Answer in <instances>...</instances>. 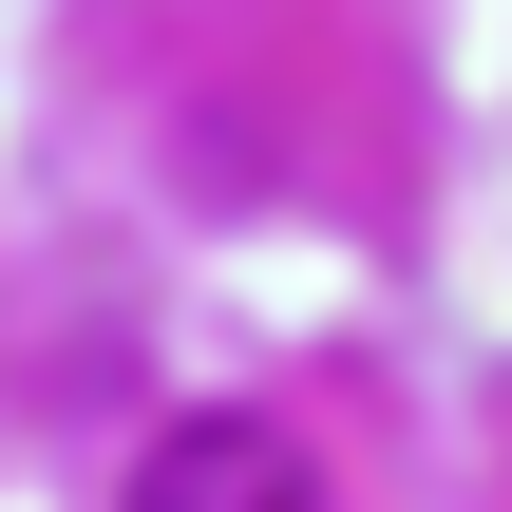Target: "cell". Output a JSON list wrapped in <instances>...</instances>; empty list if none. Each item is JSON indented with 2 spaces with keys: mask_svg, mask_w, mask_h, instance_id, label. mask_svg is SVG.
I'll return each mask as SVG.
<instances>
[{
  "mask_svg": "<svg viewBox=\"0 0 512 512\" xmlns=\"http://www.w3.org/2000/svg\"><path fill=\"white\" fill-rule=\"evenodd\" d=\"M114 512H323V475H304L285 418H171V437L133 456Z\"/></svg>",
  "mask_w": 512,
  "mask_h": 512,
  "instance_id": "obj_1",
  "label": "cell"
}]
</instances>
